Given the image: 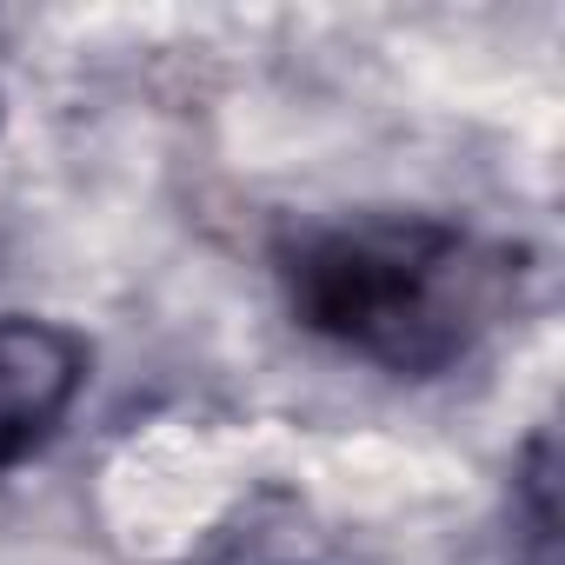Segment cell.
I'll return each instance as SVG.
<instances>
[{
	"instance_id": "obj_3",
	"label": "cell",
	"mask_w": 565,
	"mask_h": 565,
	"mask_svg": "<svg viewBox=\"0 0 565 565\" xmlns=\"http://www.w3.org/2000/svg\"><path fill=\"white\" fill-rule=\"evenodd\" d=\"M512 532H519V565H558V446H552V426H539L512 466Z\"/></svg>"
},
{
	"instance_id": "obj_2",
	"label": "cell",
	"mask_w": 565,
	"mask_h": 565,
	"mask_svg": "<svg viewBox=\"0 0 565 565\" xmlns=\"http://www.w3.org/2000/svg\"><path fill=\"white\" fill-rule=\"evenodd\" d=\"M94 347L34 313H0V472L41 452L87 393Z\"/></svg>"
},
{
	"instance_id": "obj_1",
	"label": "cell",
	"mask_w": 565,
	"mask_h": 565,
	"mask_svg": "<svg viewBox=\"0 0 565 565\" xmlns=\"http://www.w3.org/2000/svg\"><path fill=\"white\" fill-rule=\"evenodd\" d=\"M279 287L313 340L393 380H439L519 313L525 253L433 213H353L279 246Z\"/></svg>"
}]
</instances>
